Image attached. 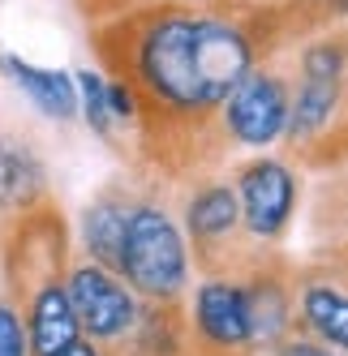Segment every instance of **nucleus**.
Masks as SVG:
<instances>
[{"instance_id":"4468645a","label":"nucleus","mask_w":348,"mask_h":356,"mask_svg":"<svg viewBox=\"0 0 348 356\" xmlns=\"http://www.w3.org/2000/svg\"><path fill=\"white\" fill-rule=\"evenodd\" d=\"M73 86H78V108L86 116V124L99 134V138H108L112 134V112H108V82L99 78L95 69H82L78 78H73Z\"/></svg>"},{"instance_id":"6e6552de","label":"nucleus","mask_w":348,"mask_h":356,"mask_svg":"<svg viewBox=\"0 0 348 356\" xmlns=\"http://www.w3.org/2000/svg\"><path fill=\"white\" fill-rule=\"evenodd\" d=\"M0 69H5V78H13L22 90H26V99L43 112V116H56V120H69L73 112H78V86H73L69 73L61 69H39L31 60L22 56H0Z\"/></svg>"},{"instance_id":"39448f33","label":"nucleus","mask_w":348,"mask_h":356,"mask_svg":"<svg viewBox=\"0 0 348 356\" xmlns=\"http://www.w3.org/2000/svg\"><path fill=\"white\" fill-rule=\"evenodd\" d=\"M288 90L280 78L250 73L232 95H228V129L245 146H271L288 129Z\"/></svg>"},{"instance_id":"2eb2a0df","label":"nucleus","mask_w":348,"mask_h":356,"mask_svg":"<svg viewBox=\"0 0 348 356\" xmlns=\"http://www.w3.org/2000/svg\"><path fill=\"white\" fill-rule=\"evenodd\" d=\"M0 356H31V339L9 305H0Z\"/></svg>"},{"instance_id":"f03ea898","label":"nucleus","mask_w":348,"mask_h":356,"mask_svg":"<svg viewBox=\"0 0 348 356\" xmlns=\"http://www.w3.org/2000/svg\"><path fill=\"white\" fill-rule=\"evenodd\" d=\"M120 275L146 296H177L185 288V241L159 207H138L125 219V236H120Z\"/></svg>"},{"instance_id":"9b49d317","label":"nucleus","mask_w":348,"mask_h":356,"mask_svg":"<svg viewBox=\"0 0 348 356\" xmlns=\"http://www.w3.org/2000/svg\"><path fill=\"white\" fill-rule=\"evenodd\" d=\"M301 314H306V322H310V330H314L318 339H327V343H335V348L348 352V296L344 292H335L327 284L306 288Z\"/></svg>"},{"instance_id":"9d476101","label":"nucleus","mask_w":348,"mask_h":356,"mask_svg":"<svg viewBox=\"0 0 348 356\" xmlns=\"http://www.w3.org/2000/svg\"><path fill=\"white\" fill-rule=\"evenodd\" d=\"M43 185V168L26 146L0 142V207H26Z\"/></svg>"},{"instance_id":"f3484780","label":"nucleus","mask_w":348,"mask_h":356,"mask_svg":"<svg viewBox=\"0 0 348 356\" xmlns=\"http://www.w3.org/2000/svg\"><path fill=\"white\" fill-rule=\"evenodd\" d=\"M284 356H340V352H331V348H314V343H296V348H288Z\"/></svg>"},{"instance_id":"f8f14e48","label":"nucleus","mask_w":348,"mask_h":356,"mask_svg":"<svg viewBox=\"0 0 348 356\" xmlns=\"http://www.w3.org/2000/svg\"><path fill=\"white\" fill-rule=\"evenodd\" d=\"M241 219V207H237V193L232 189H203L193 202H189V232L198 241H215L223 232H232V223Z\"/></svg>"},{"instance_id":"7ed1b4c3","label":"nucleus","mask_w":348,"mask_h":356,"mask_svg":"<svg viewBox=\"0 0 348 356\" xmlns=\"http://www.w3.org/2000/svg\"><path fill=\"white\" fill-rule=\"evenodd\" d=\"M69 305L78 314V326L95 339H116L134 326V296L120 279H112L104 266H78L69 275Z\"/></svg>"},{"instance_id":"20e7f679","label":"nucleus","mask_w":348,"mask_h":356,"mask_svg":"<svg viewBox=\"0 0 348 356\" xmlns=\"http://www.w3.org/2000/svg\"><path fill=\"white\" fill-rule=\"evenodd\" d=\"M237 207H241V219L254 236H262V241L280 236L284 223L292 219V207H296L292 172L276 159L250 163L241 176V189H237Z\"/></svg>"},{"instance_id":"423d86ee","label":"nucleus","mask_w":348,"mask_h":356,"mask_svg":"<svg viewBox=\"0 0 348 356\" xmlns=\"http://www.w3.org/2000/svg\"><path fill=\"white\" fill-rule=\"evenodd\" d=\"M340 69H344V56L331 43H318L306 52L301 90H296V104H288V134L292 138H310L331 120V108L340 99Z\"/></svg>"},{"instance_id":"f257e3e1","label":"nucleus","mask_w":348,"mask_h":356,"mask_svg":"<svg viewBox=\"0 0 348 356\" xmlns=\"http://www.w3.org/2000/svg\"><path fill=\"white\" fill-rule=\"evenodd\" d=\"M138 73L164 104L181 112H207L254 73L245 35L215 17H164L142 35Z\"/></svg>"},{"instance_id":"dca6fc26","label":"nucleus","mask_w":348,"mask_h":356,"mask_svg":"<svg viewBox=\"0 0 348 356\" xmlns=\"http://www.w3.org/2000/svg\"><path fill=\"white\" fill-rule=\"evenodd\" d=\"M108 112H112V120H129L134 116V95L125 86H108Z\"/></svg>"},{"instance_id":"6ab92c4d","label":"nucleus","mask_w":348,"mask_h":356,"mask_svg":"<svg viewBox=\"0 0 348 356\" xmlns=\"http://www.w3.org/2000/svg\"><path fill=\"white\" fill-rule=\"evenodd\" d=\"M335 5H340V9H344V13H348V0H335Z\"/></svg>"},{"instance_id":"0eeeda50","label":"nucleus","mask_w":348,"mask_h":356,"mask_svg":"<svg viewBox=\"0 0 348 356\" xmlns=\"http://www.w3.org/2000/svg\"><path fill=\"white\" fill-rule=\"evenodd\" d=\"M198 330L215 348H245L254 339L250 322V292L237 284H203L198 288Z\"/></svg>"},{"instance_id":"1a4fd4ad","label":"nucleus","mask_w":348,"mask_h":356,"mask_svg":"<svg viewBox=\"0 0 348 356\" xmlns=\"http://www.w3.org/2000/svg\"><path fill=\"white\" fill-rule=\"evenodd\" d=\"M82 326H78V314L69 305V292L65 288H43L31 305V330L26 339L35 348V356H56L61 348L78 343Z\"/></svg>"},{"instance_id":"a211bd4d","label":"nucleus","mask_w":348,"mask_h":356,"mask_svg":"<svg viewBox=\"0 0 348 356\" xmlns=\"http://www.w3.org/2000/svg\"><path fill=\"white\" fill-rule=\"evenodd\" d=\"M56 356H99L95 348H86V343H69V348H61Z\"/></svg>"},{"instance_id":"ddd939ff","label":"nucleus","mask_w":348,"mask_h":356,"mask_svg":"<svg viewBox=\"0 0 348 356\" xmlns=\"http://www.w3.org/2000/svg\"><path fill=\"white\" fill-rule=\"evenodd\" d=\"M125 219H129V211L112 207V202H99V207H90V215H86V249H90L104 266H116V258H120Z\"/></svg>"}]
</instances>
